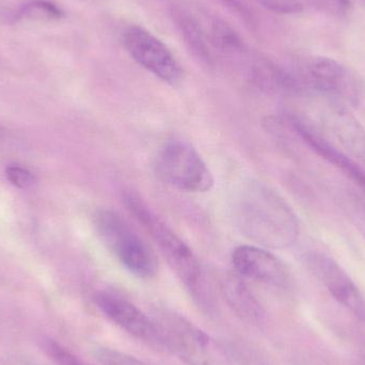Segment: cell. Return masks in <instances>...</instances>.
Returning <instances> with one entry per match:
<instances>
[{
	"label": "cell",
	"mask_w": 365,
	"mask_h": 365,
	"mask_svg": "<svg viewBox=\"0 0 365 365\" xmlns=\"http://www.w3.org/2000/svg\"><path fill=\"white\" fill-rule=\"evenodd\" d=\"M231 261L236 274L242 278L280 289L291 283V274L285 264L265 249L250 245L237 247L232 253Z\"/></svg>",
	"instance_id": "cell-10"
},
{
	"label": "cell",
	"mask_w": 365,
	"mask_h": 365,
	"mask_svg": "<svg viewBox=\"0 0 365 365\" xmlns=\"http://www.w3.org/2000/svg\"><path fill=\"white\" fill-rule=\"evenodd\" d=\"M156 173L160 179L188 192H207L214 178L197 150L186 141L171 140L158 154Z\"/></svg>",
	"instance_id": "cell-5"
},
{
	"label": "cell",
	"mask_w": 365,
	"mask_h": 365,
	"mask_svg": "<svg viewBox=\"0 0 365 365\" xmlns=\"http://www.w3.org/2000/svg\"><path fill=\"white\" fill-rule=\"evenodd\" d=\"M234 219L247 237L267 248H287L299 235L291 206L263 182H250L238 193Z\"/></svg>",
	"instance_id": "cell-1"
},
{
	"label": "cell",
	"mask_w": 365,
	"mask_h": 365,
	"mask_svg": "<svg viewBox=\"0 0 365 365\" xmlns=\"http://www.w3.org/2000/svg\"><path fill=\"white\" fill-rule=\"evenodd\" d=\"M94 225L101 240L128 272L143 279L155 276L158 263L153 251L121 215L100 210Z\"/></svg>",
	"instance_id": "cell-3"
},
{
	"label": "cell",
	"mask_w": 365,
	"mask_h": 365,
	"mask_svg": "<svg viewBox=\"0 0 365 365\" xmlns=\"http://www.w3.org/2000/svg\"><path fill=\"white\" fill-rule=\"evenodd\" d=\"M98 358L102 365H147L134 356L111 349H101Z\"/></svg>",
	"instance_id": "cell-19"
},
{
	"label": "cell",
	"mask_w": 365,
	"mask_h": 365,
	"mask_svg": "<svg viewBox=\"0 0 365 365\" xmlns=\"http://www.w3.org/2000/svg\"><path fill=\"white\" fill-rule=\"evenodd\" d=\"M268 10L280 14H297L304 10L299 0H257Z\"/></svg>",
	"instance_id": "cell-21"
},
{
	"label": "cell",
	"mask_w": 365,
	"mask_h": 365,
	"mask_svg": "<svg viewBox=\"0 0 365 365\" xmlns=\"http://www.w3.org/2000/svg\"><path fill=\"white\" fill-rule=\"evenodd\" d=\"M171 16L173 21L177 24L185 45L192 53L193 57L206 66L212 64V55L208 45V38L192 15L181 6H171Z\"/></svg>",
	"instance_id": "cell-14"
},
{
	"label": "cell",
	"mask_w": 365,
	"mask_h": 365,
	"mask_svg": "<svg viewBox=\"0 0 365 365\" xmlns=\"http://www.w3.org/2000/svg\"><path fill=\"white\" fill-rule=\"evenodd\" d=\"M357 365H365V358H361V359L358 361Z\"/></svg>",
	"instance_id": "cell-25"
},
{
	"label": "cell",
	"mask_w": 365,
	"mask_h": 365,
	"mask_svg": "<svg viewBox=\"0 0 365 365\" xmlns=\"http://www.w3.org/2000/svg\"><path fill=\"white\" fill-rule=\"evenodd\" d=\"M156 322L162 328L169 351L187 365H233L227 349L186 317L164 312Z\"/></svg>",
	"instance_id": "cell-4"
},
{
	"label": "cell",
	"mask_w": 365,
	"mask_h": 365,
	"mask_svg": "<svg viewBox=\"0 0 365 365\" xmlns=\"http://www.w3.org/2000/svg\"><path fill=\"white\" fill-rule=\"evenodd\" d=\"M11 140H12V138H11L10 133L0 126V150L8 147L9 143H10Z\"/></svg>",
	"instance_id": "cell-24"
},
{
	"label": "cell",
	"mask_w": 365,
	"mask_h": 365,
	"mask_svg": "<svg viewBox=\"0 0 365 365\" xmlns=\"http://www.w3.org/2000/svg\"><path fill=\"white\" fill-rule=\"evenodd\" d=\"M312 8L328 16L343 19L351 10V0H307Z\"/></svg>",
	"instance_id": "cell-18"
},
{
	"label": "cell",
	"mask_w": 365,
	"mask_h": 365,
	"mask_svg": "<svg viewBox=\"0 0 365 365\" xmlns=\"http://www.w3.org/2000/svg\"><path fill=\"white\" fill-rule=\"evenodd\" d=\"M220 289L227 306L242 322L255 327H259L265 323L263 306L242 277L237 274H225L221 279Z\"/></svg>",
	"instance_id": "cell-13"
},
{
	"label": "cell",
	"mask_w": 365,
	"mask_h": 365,
	"mask_svg": "<svg viewBox=\"0 0 365 365\" xmlns=\"http://www.w3.org/2000/svg\"><path fill=\"white\" fill-rule=\"evenodd\" d=\"M302 91L319 92L331 102L356 106L361 98V87L346 66L327 57L309 60L300 74H296Z\"/></svg>",
	"instance_id": "cell-6"
},
{
	"label": "cell",
	"mask_w": 365,
	"mask_h": 365,
	"mask_svg": "<svg viewBox=\"0 0 365 365\" xmlns=\"http://www.w3.org/2000/svg\"><path fill=\"white\" fill-rule=\"evenodd\" d=\"M63 15L61 9L49 0H28L17 9L14 19L19 21L46 23L59 21Z\"/></svg>",
	"instance_id": "cell-15"
},
{
	"label": "cell",
	"mask_w": 365,
	"mask_h": 365,
	"mask_svg": "<svg viewBox=\"0 0 365 365\" xmlns=\"http://www.w3.org/2000/svg\"><path fill=\"white\" fill-rule=\"evenodd\" d=\"M223 6H227L232 12L235 13L238 17L249 26L255 24V17L248 6L242 0H219Z\"/></svg>",
	"instance_id": "cell-23"
},
{
	"label": "cell",
	"mask_w": 365,
	"mask_h": 365,
	"mask_svg": "<svg viewBox=\"0 0 365 365\" xmlns=\"http://www.w3.org/2000/svg\"><path fill=\"white\" fill-rule=\"evenodd\" d=\"M43 351L57 365H88L63 345L51 338L42 341Z\"/></svg>",
	"instance_id": "cell-17"
},
{
	"label": "cell",
	"mask_w": 365,
	"mask_h": 365,
	"mask_svg": "<svg viewBox=\"0 0 365 365\" xmlns=\"http://www.w3.org/2000/svg\"><path fill=\"white\" fill-rule=\"evenodd\" d=\"M349 216L356 229L365 238V200L355 197L349 201Z\"/></svg>",
	"instance_id": "cell-22"
},
{
	"label": "cell",
	"mask_w": 365,
	"mask_h": 365,
	"mask_svg": "<svg viewBox=\"0 0 365 365\" xmlns=\"http://www.w3.org/2000/svg\"><path fill=\"white\" fill-rule=\"evenodd\" d=\"M124 46L139 66L164 83L175 86L182 81V68L175 56L148 30L139 26L128 28L124 34Z\"/></svg>",
	"instance_id": "cell-8"
},
{
	"label": "cell",
	"mask_w": 365,
	"mask_h": 365,
	"mask_svg": "<svg viewBox=\"0 0 365 365\" xmlns=\"http://www.w3.org/2000/svg\"><path fill=\"white\" fill-rule=\"evenodd\" d=\"M287 123L293 132L302 139L317 155L326 162L342 171L349 179L357 184L365 191V170L355 162L349 154L345 153L334 143L326 138L317 126L312 125L308 120L296 115H289Z\"/></svg>",
	"instance_id": "cell-11"
},
{
	"label": "cell",
	"mask_w": 365,
	"mask_h": 365,
	"mask_svg": "<svg viewBox=\"0 0 365 365\" xmlns=\"http://www.w3.org/2000/svg\"><path fill=\"white\" fill-rule=\"evenodd\" d=\"M123 199L128 212L156 242L163 257L180 280L199 304L208 308L210 304L204 293L201 264L190 247L148 206L138 193L125 191Z\"/></svg>",
	"instance_id": "cell-2"
},
{
	"label": "cell",
	"mask_w": 365,
	"mask_h": 365,
	"mask_svg": "<svg viewBox=\"0 0 365 365\" xmlns=\"http://www.w3.org/2000/svg\"><path fill=\"white\" fill-rule=\"evenodd\" d=\"M94 300L101 312L120 329L156 351H169L166 339L156 319L148 317L130 300L109 292H98Z\"/></svg>",
	"instance_id": "cell-7"
},
{
	"label": "cell",
	"mask_w": 365,
	"mask_h": 365,
	"mask_svg": "<svg viewBox=\"0 0 365 365\" xmlns=\"http://www.w3.org/2000/svg\"><path fill=\"white\" fill-rule=\"evenodd\" d=\"M208 36V41L220 51L236 53H242L245 49L244 42L237 32L220 19L212 21Z\"/></svg>",
	"instance_id": "cell-16"
},
{
	"label": "cell",
	"mask_w": 365,
	"mask_h": 365,
	"mask_svg": "<svg viewBox=\"0 0 365 365\" xmlns=\"http://www.w3.org/2000/svg\"><path fill=\"white\" fill-rule=\"evenodd\" d=\"M251 365H265V364H261V362H255V364H252Z\"/></svg>",
	"instance_id": "cell-26"
},
{
	"label": "cell",
	"mask_w": 365,
	"mask_h": 365,
	"mask_svg": "<svg viewBox=\"0 0 365 365\" xmlns=\"http://www.w3.org/2000/svg\"><path fill=\"white\" fill-rule=\"evenodd\" d=\"M323 124L346 152L365 163V130L347 107L331 102L324 110Z\"/></svg>",
	"instance_id": "cell-12"
},
{
	"label": "cell",
	"mask_w": 365,
	"mask_h": 365,
	"mask_svg": "<svg viewBox=\"0 0 365 365\" xmlns=\"http://www.w3.org/2000/svg\"><path fill=\"white\" fill-rule=\"evenodd\" d=\"M6 179L19 189H29L36 182L34 175L28 169L19 165H10L6 169Z\"/></svg>",
	"instance_id": "cell-20"
},
{
	"label": "cell",
	"mask_w": 365,
	"mask_h": 365,
	"mask_svg": "<svg viewBox=\"0 0 365 365\" xmlns=\"http://www.w3.org/2000/svg\"><path fill=\"white\" fill-rule=\"evenodd\" d=\"M307 266L323 283L334 299L356 319L365 323V297L346 272L325 253L309 252L304 257Z\"/></svg>",
	"instance_id": "cell-9"
}]
</instances>
